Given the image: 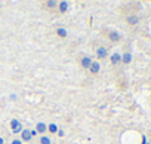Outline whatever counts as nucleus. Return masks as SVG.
<instances>
[{
    "mask_svg": "<svg viewBox=\"0 0 151 144\" xmlns=\"http://www.w3.org/2000/svg\"><path fill=\"white\" fill-rule=\"evenodd\" d=\"M9 126H11V129H12L14 134H21V131H22V123L18 119H12L11 123H9Z\"/></svg>",
    "mask_w": 151,
    "mask_h": 144,
    "instance_id": "1",
    "label": "nucleus"
},
{
    "mask_svg": "<svg viewBox=\"0 0 151 144\" xmlns=\"http://www.w3.org/2000/svg\"><path fill=\"white\" fill-rule=\"evenodd\" d=\"M126 22H127L129 25H138V24H139V17H138L136 14H130V15L126 17Z\"/></svg>",
    "mask_w": 151,
    "mask_h": 144,
    "instance_id": "2",
    "label": "nucleus"
},
{
    "mask_svg": "<svg viewBox=\"0 0 151 144\" xmlns=\"http://www.w3.org/2000/svg\"><path fill=\"white\" fill-rule=\"evenodd\" d=\"M96 56H98L99 59H105V58L108 56V49H107L105 46H99V48L96 49Z\"/></svg>",
    "mask_w": 151,
    "mask_h": 144,
    "instance_id": "3",
    "label": "nucleus"
},
{
    "mask_svg": "<svg viewBox=\"0 0 151 144\" xmlns=\"http://www.w3.org/2000/svg\"><path fill=\"white\" fill-rule=\"evenodd\" d=\"M108 39H110L113 43H117V42L122 39V36H120V33H119V31H116V30H111V31L108 33Z\"/></svg>",
    "mask_w": 151,
    "mask_h": 144,
    "instance_id": "4",
    "label": "nucleus"
},
{
    "mask_svg": "<svg viewBox=\"0 0 151 144\" xmlns=\"http://www.w3.org/2000/svg\"><path fill=\"white\" fill-rule=\"evenodd\" d=\"M21 141H24V143H30L33 138H31V134H30V129H22L21 131V138H19Z\"/></svg>",
    "mask_w": 151,
    "mask_h": 144,
    "instance_id": "5",
    "label": "nucleus"
},
{
    "mask_svg": "<svg viewBox=\"0 0 151 144\" xmlns=\"http://www.w3.org/2000/svg\"><path fill=\"white\" fill-rule=\"evenodd\" d=\"M99 70H101V64H99L98 61H92V64H91V67H89V71H91L92 75H98Z\"/></svg>",
    "mask_w": 151,
    "mask_h": 144,
    "instance_id": "6",
    "label": "nucleus"
},
{
    "mask_svg": "<svg viewBox=\"0 0 151 144\" xmlns=\"http://www.w3.org/2000/svg\"><path fill=\"white\" fill-rule=\"evenodd\" d=\"M110 61H111V64H113V65H117V64H120V62H122V54H119V52H114L113 55H110Z\"/></svg>",
    "mask_w": 151,
    "mask_h": 144,
    "instance_id": "7",
    "label": "nucleus"
},
{
    "mask_svg": "<svg viewBox=\"0 0 151 144\" xmlns=\"http://www.w3.org/2000/svg\"><path fill=\"white\" fill-rule=\"evenodd\" d=\"M92 61H93V59H92L91 56H88V55L83 56V58L80 59V65H82V68H89L91 64H92Z\"/></svg>",
    "mask_w": 151,
    "mask_h": 144,
    "instance_id": "8",
    "label": "nucleus"
},
{
    "mask_svg": "<svg viewBox=\"0 0 151 144\" xmlns=\"http://www.w3.org/2000/svg\"><path fill=\"white\" fill-rule=\"evenodd\" d=\"M39 134H45L46 131H47V125L45 123V122H39L37 125H36V128H34Z\"/></svg>",
    "mask_w": 151,
    "mask_h": 144,
    "instance_id": "9",
    "label": "nucleus"
},
{
    "mask_svg": "<svg viewBox=\"0 0 151 144\" xmlns=\"http://www.w3.org/2000/svg\"><path fill=\"white\" fill-rule=\"evenodd\" d=\"M68 8H70V3L68 2H59L58 3V9H59L61 14H65L68 11Z\"/></svg>",
    "mask_w": 151,
    "mask_h": 144,
    "instance_id": "10",
    "label": "nucleus"
},
{
    "mask_svg": "<svg viewBox=\"0 0 151 144\" xmlns=\"http://www.w3.org/2000/svg\"><path fill=\"white\" fill-rule=\"evenodd\" d=\"M122 62H123V64H130V62H132V54H130V52L122 54Z\"/></svg>",
    "mask_w": 151,
    "mask_h": 144,
    "instance_id": "11",
    "label": "nucleus"
},
{
    "mask_svg": "<svg viewBox=\"0 0 151 144\" xmlns=\"http://www.w3.org/2000/svg\"><path fill=\"white\" fill-rule=\"evenodd\" d=\"M67 34H68V33H67V30H65L64 27H58V28H56V36H58V37L64 39V37H67Z\"/></svg>",
    "mask_w": 151,
    "mask_h": 144,
    "instance_id": "12",
    "label": "nucleus"
},
{
    "mask_svg": "<svg viewBox=\"0 0 151 144\" xmlns=\"http://www.w3.org/2000/svg\"><path fill=\"white\" fill-rule=\"evenodd\" d=\"M58 129H59V128H58L56 123H49V125H47V131H49L50 134H56Z\"/></svg>",
    "mask_w": 151,
    "mask_h": 144,
    "instance_id": "13",
    "label": "nucleus"
},
{
    "mask_svg": "<svg viewBox=\"0 0 151 144\" xmlns=\"http://www.w3.org/2000/svg\"><path fill=\"white\" fill-rule=\"evenodd\" d=\"M40 144H52L50 137H47V135H42V137H40Z\"/></svg>",
    "mask_w": 151,
    "mask_h": 144,
    "instance_id": "14",
    "label": "nucleus"
},
{
    "mask_svg": "<svg viewBox=\"0 0 151 144\" xmlns=\"http://www.w3.org/2000/svg\"><path fill=\"white\" fill-rule=\"evenodd\" d=\"M46 6L47 8H55V6H58V3L56 2H46Z\"/></svg>",
    "mask_w": 151,
    "mask_h": 144,
    "instance_id": "15",
    "label": "nucleus"
},
{
    "mask_svg": "<svg viewBox=\"0 0 151 144\" xmlns=\"http://www.w3.org/2000/svg\"><path fill=\"white\" fill-rule=\"evenodd\" d=\"M30 134H31V138H34V137H37V135H39V132H37L36 129H30Z\"/></svg>",
    "mask_w": 151,
    "mask_h": 144,
    "instance_id": "16",
    "label": "nucleus"
},
{
    "mask_svg": "<svg viewBox=\"0 0 151 144\" xmlns=\"http://www.w3.org/2000/svg\"><path fill=\"white\" fill-rule=\"evenodd\" d=\"M12 144H22V141H21L19 138H14V140H12Z\"/></svg>",
    "mask_w": 151,
    "mask_h": 144,
    "instance_id": "17",
    "label": "nucleus"
},
{
    "mask_svg": "<svg viewBox=\"0 0 151 144\" xmlns=\"http://www.w3.org/2000/svg\"><path fill=\"white\" fill-rule=\"evenodd\" d=\"M56 134H58V137H64V135H65V132H64L62 129H58V132H56Z\"/></svg>",
    "mask_w": 151,
    "mask_h": 144,
    "instance_id": "18",
    "label": "nucleus"
},
{
    "mask_svg": "<svg viewBox=\"0 0 151 144\" xmlns=\"http://www.w3.org/2000/svg\"><path fill=\"white\" fill-rule=\"evenodd\" d=\"M0 144H5V138L3 137H0Z\"/></svg>",
    "mask_w": 151,
    "mask_h": 144,
    "instance_id": "19",
    "label": "nucleus"
}]
</instances>
